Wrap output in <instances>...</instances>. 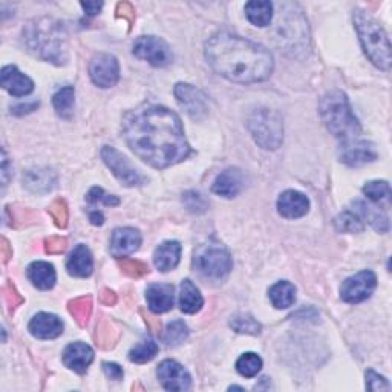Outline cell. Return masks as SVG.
Returning <instances> with one entry per match:
<instances>
[{
  "label": "cell",
  "instance_id": "1",
  "mask_svg": "<svg viewBox=\"0 0 392 392\" xmlns=\"http://www.w3.org/2000/svg\"><path fill=\"white\" fill-rule=\"evenodd\" d=\"M123 133L132 152L155 169L170 168L190 155L180 116L164 106L144 104L129 112Z\"/></svg>",
  "mask_w": 392,
  "mask_h": 392
},
{
  "label": "cell",
  "instance_id": "2",
  "mask_svg": "<svg viewBox=\"0 0 392 392\" xmlns=\"http://www.w3.org/2000/svg\"><path fill=\"white\" fill-rule=\"evenodd\" d=\"M205 58L216 74L243 85L266 80L274 68L269 49L230 32L210 37L205 43Z\"/></svg>",
  "mask_w": 392,
  "mask_h": 392
},
{
  "label": "cell",
  "instance_id": "3",
  "mask_svg": "<svg viewBox=\"0 0 392 392\" xmlns=\"http://www.w3.org/2000/svg\"><path fill=\"white\" fill-rule=\"evenodd\" d=\"M23 41L31 54L57 66L68 62V34L65 25L53 18H39L23 28Z\"/></svg>",
  "mask_w": 392,
  "mask_h": 392
},
{
  "label": "cell",
  "instance_id": "4",
  "mask_svg": "<svg viewBox=\"0 0 392 392\" xmlns=\"http://www.w3.org/2000/svg\"><path fill=\"white\" fill-rule=\"evenodd\" d=\"M319 114L325 126L337 138L351 140L362 130L360 123L349 106L348 97L342 90H331L323 95L319 104Z\"/></svg>",
  "mask_w": 392,
  "mask_h": 392
},
{
  "label": "cell",
  "instance_id": "5",
  "mask_svg": "<svg viewBox=\"0 0 392 392\" xmlns=\"http://www.w3.org/2000/svg\"><path fill=\"white\" fill-rule=\"evenodd\" d=\"M354 27L365 54L377 68L388 71L391 68V45L381 25L366 11L356 10Z\"/></svg>",
  "mask_w": 392,
  "mask_h": 392
},
{
  "label": "cell",
  "instance_id": "6",
  "mask_svg": "<svg viewBox=\"0 0 392 392\" xmlns=\"http://www.w3.org/2000/svg\"><path fill=\"white\" fill-rule=\"evenodd\" d=\"M247 128L253 140L265 150H276L283 140V124L278 112L266 107L255 109L248 116Z\"/></svg>",
  "mask_w": 392,
  "mask_h": 392
},
{
  "label": "cell",
  "instance_id": "7",
  "mask_svg": "<svg viewBox=\"0 0 392 392\" xmlns=\"http://www.w3.org/2000/svg\"><path fill=\"white\" fill-rule=\"evenodd\" d=\"M195 269L207 279L221 281L231 270V255L225 245L216 241H208L195 252Z\"/></svg>",
  "mask_w": 392,
  "mask_h": 392
},
{
  "label": "cell",
  "instance_id": "8",
  "mask_svg": "<svg viewBox=\"0 0 392 392\" xmlns=\"http://www.w3.org/2000/svg\"><path fill=\"white\" fill-rule=\"evenodd\" d=\"M133 55L146 60L156 68H164L172 63L173 55L169 45L155 36H143L133 43Z\"/></svg>",
  "mask_w": 392,
  "mask_h": 392
},
{
  "label": "cell",
  "instance_id": "9",
  "mask_svg": "<svg viewBox=\"0 0 392 392\" xmlns=\"http://www.w3.org/2000/svg\"><path fill=\"white\" fill-rule=\"evenodd\" d=\"M102 158L104 164L112 170L121 184L133 187V186H141L146 181L143 175H141L133 165L129 163V160L123 154H120L119 150L104 146L102 149Z\"/></svg>",
  "mask_w": 392,
  "mask_h": 392
},
{
  "label": "cell",
  "instance_id": "10",
  "mask_svg": "<svg viewBox=\"0 0 392 392\" xmlns=\"http://www.w3.org/2000/svg\"><path fill=\"white\" fill-rule=\"evenodd\" d=\"M375 287H377V278L370 270H365L348 278L340 288V297L346 304H360L363 300L371 297Z\"/></svg>",
  "mask_w": 392,
  "mask_h": 392
},
{
  "label": "cell",
  "instance_id": "11",
  "mask_svg": "<svg viewBox=\"0 0 392 392\" xmlns=\"http://www.w3.org/2000/svg\"><path fill=\"white\" fill-rule=\"evenodd\" d=\"M89 75L100 88H112L120 80V65L112 54L100 53L89 65Z\"/></svg>",
  "mask_w": 392,
  "mask_h": 392
},
{
  "label": "cell",
  "instance_id": "12",
  "mask_svg": "<svg viewBox=\"0 0 392 392\" xmlns=\"http://www.w3.org/2000/svg\"><path fill=\"white\" fill-rule=\"evenodd\" d=\"M339 158L349 168H360L377 160V150L370 141L351 138L345 140V143L339 147Z\"/></svg>",
  "mask_w": 392,
  "mask_h": 392
},
{
  "label": "cell",
  "instance_id": "13",
  "mask_svg": "<svg viewBox=\"0 0 392 392\" xmlns=\"http://www.w3.org/2000/svg\"><path fill=\"white\" fill-rule=\"evenodd\" d=\"M175 97H177L178 103L181 104L182 109L187 112L191 120L199 121L207 116L208 114V104H207V97L204 95L203 90L198 88L187 85V83H178L175 86Z\"/></svg>",
  "mask_w": 392,
  "mask_h": 392
},
{
  "label": "cell",
  "instance_id": "14",
  "mask_svg": "<svg viewBox=\"0 0 392 392\" xmlns=\"http://www.w3.org/2000/svg\"><path fill=\"white\" fill-rule=\"evenodd\" d=\"M158 379L168 391H187L191 377L184 366L175 360H164L158 366Z\"/></svg>",
  "mask_w": 392,
  "mask_h": 392
},
{
  "label": "cell",
  "instance_id": "15",
  "mask_svg": "<svg viewBox=\"0 0 392 392\" xmlns=\"http://www.w3.org/2000/svg\"><path fill=\"white\" fill-rule=\"evenodd\" d=\"M0 83H2V88L14 97L29 95L32 90H34V81H32L28 75L22 74L13 65L5 66L2 69V74H0Z\"/></svg>",
  "mask_w": 392,
  "mask_h": 392
},
{
  "label": "cell",
  "instance_id": "16",
  "mask_svg": "<svg viewBox=\"0 0 392 392\" xmlns=\"http://www.w3.org/2000/svg\"><path fill=\"white\" fill-rule=\"evenodd\" d=\"M141 245V235L140 231L132 227L116 229L112 233L111 239V253L116 259L126 257L128 255L137 252Z\"/></svg>",
  "mask_w": 392,
  "mask_h": 392
},
{
  "label": "cell",
  "instance_id": "17",
  "mask_svg": "<svg viewBox=\"0 0 392 392\" xmlns=\"http://www.w3.org/2000/svg\"><path fill=\"white\" fill-rule=\"evenodd\" d=\"M310 208V201L308 198L296 190H287L278 199V210L287 219L302 218L306 215Z\"/></svg>",
  "mask_w": 392,
  "mask_h": 392
},
{
  "label": "cell",
  "instance_id": "18",
  "mask_svg": "<svg viewBox=\"0 0 392 392\" xmlns=\"http://www.w3.org/2000/svg\"><path fill=\"white\" fill-rule=\"evenodd\" d=\"M94 360V351L89 345L83 344V342H75L71 344L63 353V363L68 366L69 370L85 374L89 368V365Z\"/></svg>",
  "mask_w": 392,
  "mask_h": 392
},
{
  "label": "cell",
  "instance_id": "19",
  "mask_svg": "<svg viewBox=\"0 0 392 392\" xmlns=\"http://www.w3.org/2000/svg\"><path fill=\"white\" fill-rule=\"evenodd\" d=\"M29 332L37 339H55L63 332V322L55 314L39 313L29 322Z\"/></svg>",
  "mask_w": 392,
  "mask_h": 392
},
{
  "label": "cell",
  "instance_id": "20",
  "mask_svg": "<svg viewBox=\"0 0 392 392\" xmlns=\"http://www.w3.org/2000/svg\"><path fill=\"white\" fill-rule=\"evenodd\" d=\"M244 187V175L239 169H225L213 182V194L224 198H235Z\"/></svg>",
  "mask_w": 392,
  "mask_h": 392
},
{
  "label": "cell",
  "instance_id": "21",
  "mask_svg": "<svg viewBox=\"0 0 392 392\" xmlns=\"http://www.w3.org/2000/svg\"><path fill=\"white\" fill-rule=\"evenodd\" d=\"M147 304L152 313H165L173 306V285L170 283H152L146 290Z\"/></svg>",
  "mask_w": 392,
  "mask_h": 392
},
{
  "label": "cell",
  "instance_id": "22",
  "mask_svg": "<svg viewBox=\"0 0 392 392\" xmlns=\"http://www.w3.org/2000/svg\"><path fill=\"white\" fill-rule=\"evenodd\" d=\"M57 184V175L51 169H31L23 175V186L34 194L43 195Z\"/></svg>",
  "mask_w": 392,
  "mask_h": 392
},
{
  "label": "cell",
  "instance_id": "23",
  "mask_svg": "<svg viewBox=\"0 0 392 392\" xmlns=\"http://www.w3.org/2000/svg\"><path fill=\"white\" fill-rule=\"evenodd\" d=\"M66 270L75 278H88L93 274L94 259L90 255V250L86 245H77L71 253L68 262H66Z\"/></svg>",
  "mask_w": 392,
  "mask_h": 392
},
{
  "label": "cell",
  "instance_id": "24",
  "mask_svg": "<svg viewBox=\"0 0 392 392\" xmlns=\"http://www.w3.org/2000/svg\"><path fill=\"white\" fill-rule=\"evenodd\" d=\"M181 259V244L178 241H165L155 250L154 262L160 271L165 273L177 269Z\"/></svg>",
  "mask_w": 392,
  "mask_h": 392
},
{
  "label": "cell",
  "instance_id": "25",
  "mask_svg": "<svg viewBox=\"0 0 392 392\" xmlns=\"http://www.w3.org/2000/svg\"><path fill=\"white\" fill-rule=\"evenodd\" d=\"M28 278L40 290H51L55 285L57 274L54 266L48 262H34L28 266Z\"/></svg>",
  "mask_w": 392,
  "mask_h": 392
},
{
  "label": "cell",
  "instance_id": "26",
  "mask_svg": "<svg viewBox=\"0 0 392 392\" xmlns=\"http://www.w3.org/2000/svg\"><path fill=\"white\" fill-rule=\"evenodd\" d=\"M204 305V299L199 293V290L190 279L181 282V293H180V306L181 311L187 314H195L201 310Z\"/></svg>",
  "mask_w": 392,
  "mask_h": 392
},
{
  "label": "cell",
  "instance_id": "27",
  "mask_svg": "<svg viewBox=\"0 0 392 392\" xmlns=\"http://www.w3.org/2000/svg\"><path fill=\"white\" fill-rule=\"evenodd\" d=\"M354 207L357 210L356 213L360 216V218H365L368 221L377 231L386 233L389 230V218L380 210V208L374 207L371 204H366L365 201H356Z\"/></svg>",
  "mask_w": 392,
  "mask_h": 392
},
{
  "label": "cell",
  "instance_id": "28",
  "mask_svg": "<svg viewBox=\"0 0 392 392\" xmlns=\"http://www.w3.org/2000/svg\"><path fill=\"white\" fill-rule=\"evenodd\" d=\"M273 10L274 6L271 2H259V0H253L245 5V14L247 19L252 22L255 27H269L273 19Z\"/></svg>",
  "mask_w": 392,
  "mask_h": 392
},
{
  "label": "cell",
  "instance_id": "29",
  "mask_svg": "<svg viewBox=\"0 0 392 392\" xmlns=\"http://www.w3.org/2000/svg\"><path fill=\"white\" fill-rule=\"evenodd\" d=\"M270 300H271L273 306H276L278 310L290 308L296 300L295 285L287 281L274 283V285L270 288Z\"/></svg>",
  "mask_w": 392,
  "mask_h": 392
},
{
  "label": "cell",
  "instance_id": "30",
  "mask_svg": "<svg viewBox=\"0 0 392 392\" xmlns=\"http://www.w3.org/2000/svg\"><path fill=\"white\" fill-rule=\"evenodd\" d=\"M53 104L55 112L62 116V119L69 120L74 112L75 104V90L72 86H66L58 90L53 98Z\"/></svg>",
  "mask_w": 392,
  "mask_h": 392
},
{
  "label": "cell",
  "instance_id": "31",
  "mask_svg": "<svg viewBox=\"0 0 392 392\" xmlns=\"http://www.w3.org/2000/svg\"><path fill=\"white\" fill-rule=\"evenodd\" d=\"M119 336L120 332L116 330L115 325H112L109 320H102L97 325V330L94 332V340L100 348L111 349L115 346Z\"/></svg>",
  "mask_w": 392,
  "mask_h": 392
},
{
  "label": "cell",
  "instance_id": "32",
  "mask_svg": "<svg viewBox=\"0 0 392 392\" xmlns=\"http://www.w3.org/2000/svg\"><path fill=\"white\" fill-rule=\"evenodd\" d=\"M68 308L75 322H77L80 327H86L90 316H93V299L89 296L77 297L71 300Z\"/></svg>",
  "mask_w": 392,
  "mask_h": 392
},
{
  "label": "cell",
  "instance_id": "33",
  "mask_svg": "<svg viewBox=\"0 0 392 392\" xmlns=\"http://www.w3.org/2000/svg\"><path fill=\"white\" fill-rule=\"evenodd\" d=\"M230 327L233 328V331L239 332V334H250V336H257L262 330L261 323L250 314H238L235 318H231Z\"/></svg>",
  "mask_w": 392,
  "mask_h": 392
},
{
  "label": "cell",
  "instance_id": "34",
  "mask_svg": "<svg viewBox=\"0 0 392 392\" xmlns=\"http://www.w3.org/2000/svg\"><path fill=\"white\" fill-rule=\"evenodd\" d=\"M334 224L337 231L342 233H358V231H363L365 229L363 219L356 212L351 210H345L344 213H340L336 218Z\"/></svg>",
  "mask_w": 392,
  "mask_h": 392
},
{
  "label": "cell",
  "instance_id": "35",
  "mask_svg": "<svg viewBox=\"0 0 392 392\" xmlns=\"http://www.w3.org/2000/svg\"><path fill=\"white\" fill-rule=\"evenodd\" d=\"M261 368H262V358L255 353H245L241 356L236 362L238 372L248 379H252V377H255V375H257V372L261 371Z\"/></svg>",
  "mask_w": 392,
  "mask_h": 392
},
{
  "label": "cell",
  "instance_id": "36",
  "mask_svg": "<svg viewBox=\"0 0 392 392\" xmlns=\"http://www.w3.org/2000/svg\"><path fill=\"white\" fill-rule=\"evenodd\" d=\"M363 194L372 203H386L391 201V187L386 181H370L363 187Z\"/></svg>",
  "mask_w": 392,
  "mask_h": 392
},
{
  "label": "cell",
  "instance_id": "37",
  "mask_svg": "<svg viewBox=\"0 0 392 392\" xmlns=\"http://www.w3.org/2000/svg\"><path fill=\"white\" fill-rule=\"evenodd\" d=\"M158 345L154 340H143L137 346H133L129 353V360L135 363H146L156 356Z\"/></svg>",
  "mask_w": 392,
  "mask_h": 392
},
{
  "label": "cell",
  "instance_id": "38",
  "mask_svg": "<svg viewBox=\"0 0 392 392\" xmlns=\"http://www.w3.org/2000/svg\"><path fill=\"white\" fill-rule=\"evenodd\" d=\"M189 337V328L182 320H173L168 325L164 332V342L170 346L181 345Z\"/></svg>",
  "mask_w": 392,
  "mask_h": 392
},
{
  "label": "cell",
  "instance_id": "39",
  "mask_svg": "<svg viewBox=\"0 0 392 392\" xmlns=\"http://www.w3.org/2000/svg\"><path fill=\"white\" fill-rule=\"evenodd\" d=\"M119 266H120V270L126 274V276L133 278V279H138L149 273V269L144 262L129 259V257H121V259H119Z\"/></svg>",
  "mask_w": 392,
  "mask_h": 392
},
{
  "label": "cell",
  "instance_id": "40",
  "mask_svg": "<svg viewBox=\"0 0 392 392\" xmlns=\"http://www.w3.org/2000/svg\"><path fill=\"white\" fill-rule=\"evenodd\" d=\"M86 199H88V203L90 205H94V207L98 205V204H103V205H107V207H115V205L120 204L119 198L114 196V195H107L102 187L90 189Z\"/></svg>",
  "mask_w": 392,
  "mask_h": 392
},
{
  "label": "cell",
  "instance_id": "41",
  "mask_svg": "<svg viewBox=\"0 0 392 392\" xmlns=\"http://www.w3.org/2000/svg\"><path fill=\"white\" fill-rule=\"evenodd\" d=\"M49 215L54 219L57 227L65 229L68 225V219H69V210H68V204L65 203V199H55V201L49 207Z\"/></svg>",
  "mask_w": 392,
  "mask_h": 392
},
{
  "label": "cell",
  "instance_id": "42",
  "mask_svg": "<svg viewBox=\"0 0 392 392\" xmlns=\"http://www.w3.org/2000/svg\"><path fill=\"white\" fill-rule=\"evenodd\" d=\"M182 201H184L186 207L189 208L191 213H204L207 208H208L207 199L201 194H198V191H195V190L186 191L184 196H182Z\"/></svg>",
  "mask_w": 392,
  "mask_h": 392
},
{
  "label": "cell",
  "instance_id": "43",
  "mask_svg": "<svg viewBox=\"0 0 392 392\" xmlns=\"http://www.w3.org/2000/svg\"><path fill=\"white\" fill-rule=\"evenodd\" d=\"M366 389L370 391H389L391 385L383 375L372 370L366 371Z\"/></svg>",
  "mask_w": 392,
  "mask_h": 392
},
{
  "label": "cell",
  "instance_id": "44",
  "mask_svg": "<svg viewBox=\"0 0 392 392\" xmlns=\"http://www.w3.org/2000/svg\"><path fill=\"white\" fill-rule=\"evenodd\" d=\"M2 295H4L5 304L8 305L10 310H15V308L23 304V297L20 296L19 291L15 290V287L11 282H8L6 285L2 288Z\"/></svg>",
  "mask_w": 392,
  "mask_h": 392
},
{
  "label": "cell",
  "instance_id": "45",
  "mask_svg": "<svg viewBox=\"0 0 392 392\" xmlns=\"http://www.w3.org/2000/svg\"><path fill=\"white\" fill-rule=\"evenodd\" d=\"M66 247H68V241L62 236H51L45 241V250L49 255H62Z\"/></svg>",
  "mask_w": 392,
  "mask_h": 392
},
{
  "label": "cell",
  "instance_id": "46",
  "mask_svg": "<svg viewBox=\"0 0 392 392\" xmlns=\"http://www.w3.org/2000/svg\"><path fill=\"white\" fill-rule=\"evenodd\" d=\"M116 18L126 19L132 27V23L135 22V10H133V6L130 4L120 2L119 5H116Z\"/></svg>",
  "mask_w": 392,
  "mask_h": 392
},
{
  "label": "cell",
  "instance_id": "47",
  "mask_svg": "<svg viewBox=\"0 0 392 392\" xmlns=\"http://www.w3.org/2000/svg\"><path fill=\"white\" fill-rule=\"evenodd\" d=\"M103 370H104L107 377L115 380V381H119V380H121L124 377V372L121 370V366H119L116 363L106 362V363H103Z\"/></svg>",
  "mask_w": 392,
  "mask_h": 392
},
{
  "label": "cell",
  "instance_id": "48",
  "mask_svg": "<svg viewBox=\"0 0 392 392\" xmlns=\"http://www.w3.org/2000/svg\"><path fill=\"white\" fill-rule=\"evenodd\" d=\"M100 302L107 306H112L116 304V295L109 288H103L100 291Z\"/></svg>",
  "mask_w": 392,
  "mask_h": 392
},
{
  "label": "cell",
  "instance_id": "49",
  "mask_svg": "<svg viewBox=\"0 0 392 392\" xmlns=\"http://www.w3.org/2000/svg\"><path fill=\"white\" fill-rule=\"evenodd\" d=\"M141 316L144 318V322L146 325H149V328L152 332H155V334H160V330H161V322L155 319L154 316H150V314H146L143 310H141Z\"/></svg>",
  "mask_w": 392,
  "mask_h": 392
},
{
  "label": "cell",
  "instance_id": "50",
  "mask_svg": "<svg viewBox=\"0 0 392 392\" xmlns=\"http://www.w3.org/2000/svg\"><path fill=\"white\" fill-rule=\"evenodd\" d=\"M80 5L88 15H97L103 8V2H81Z\"/></svg>",
  "mask_w": 392,
  "mask_h": 392
},
{
  "label": "cell",
  "instance_id": "51",
  "mask_svg": "<svg viewBox=\"0 0 392 392\" xmlns=\"http://www.w3.org/2000/svg\"><path fill=\"white\" fill-rule=\"evenodd\" d=\"M0 253H2V259L6 264L13 257V247L8 243L6 238H2V244H0Z\"/></svg>",
  "mask_w": 392,
  "mask_h": 392
},
{
  "label": "cell",
  "instance_id": "52",
  "mask_svg": "<svg viewBox=\"0 0 392 392\" xmlns=\"http://www.w3.org/2000/svg\"><path fill=\"white\" fill-rule=\"evenodd\" d=\"M10 161H8V156L5 149L2 150V181H4V186L8 184V181H10Z\"/></svg>",
  "mask_w": 392,
  "mask_h": 392
},
{
  "label": "cell",
  "instance_id": "53",
  "mask_svg": "<svg viewBox=\"0 0 392 392\" xmlns=\"http://www.w3.org/2000/svg\"><path fill=\"white\" fill-rule=\"evenodd\" d=\"M39 106V102H34V103H31V104H20V106H14L11 107V112L15 114V115H22V114H28L31 111H34L36 107Z\"/></svg>",
  "mask_w": 392,
  "mask_h": 392
},
{
  "label": "cell",
  "instance_id": "54",
  "mask_svg": "<svg viewBox=\"0 0 392 392\" xmlns=\"http://www.w3.org/2000/svg\"><path fill=\"white\" fill-rule=\"evenodd\" d=\"M89 218H90V222H93L94 225H103L104 222V216L102 212H98V210H93L89 213Z\"/></svg>",
  "mask_w": 392,
  "mask_h": 392
}]
</instances>
